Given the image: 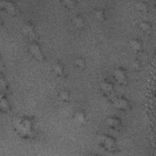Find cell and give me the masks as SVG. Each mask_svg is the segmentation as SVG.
Returning <instances> with one entry per match:
<instances>
[{
    "instance_id": "obj_18",
    "label": "cell",
    "mask_w": 156,
    "mask_h": 156,
    "mask_svg": "<svg viewBox=\"0 0 156 156\" xmlns=\"http://www.w3.org/2000/svg\"><path fill=\"white\" fill-rule=\"evenodd\" d=\"M73 63L77 68L83 69L86 66V60L82 56H77L74 59Z\"/></svg>"
},
{
    "instance_id": "obj_3",
    "label": "cell",
    "mask_w": 156,
    "mask_h": 156,
    "mask_svg": "<svg viewBox=\"0 0 156 156\" xmlns=\"http://www.w3.org/2000/svg\"><path fill=\"white\" fill-rule=\"evenodd\" d=\"M27 51L31 57L36 61L43 62L45 60L46 57L44 51L40 43L36 40L29 42Z\"/></svg>"
},
{
    "instance_id": "obj_17",
    "label": "cell",
    "mask_w": 156,
    "mask_h": 156,
    "mask_svg": "<svg viewBox=\"0 0 156 156\" xmlns=\"http://www.w3.org/2000/svg\"><path fill=\"white\" fill-rule=\"evenodd\" d=\"M138 26L140 29L146 34H150L152 30V24L147 20H143L140 21Z\"/></svg>"
},
{
    "instance_id": "obj_14",
    "label": "cell",
    "mask_w": 156,
    "mask_h": 156,
    "mask_svg": "<svg viewBox=\"0 0 156 156\" xmlns=\"http://www.w3.org/2000/svg\"><path fill=\"white\" fill-rule=\"evenodd\" d=\"M11 110V105L9 98L5 93H2L0 98V110L2 113H8Z\"/></svg>"
},
{
    "instance_id": "obj_22",
    "label": "cell",
    "mask_w": 156,
    "mask_h": 156,
    "mask_svg": "<svg viewBox=\"0 0 156 156\" xmlns=\"http://www.w3.org/2000/svg\"><path fill=\"white\" fill-rule=\"evenodd\" d=\"M0 82H1V87L2 90L5 92L9 89V85H8V83H7L6 79H5V77L2 74L1 76Z\"/></svg>"
},
{
    "instance_id": "obj_15",
    "label": "cell",
    "mask_w": 156,
    "mask_h": 156,
    "mask_svg": "<svg viewBox=\"0 0 156 156\" xmlns=\"http://www.w3.org/2000/svg\"><path fill=\"white\" fill-rule=\"evenodd\" d=\"M58 99L64 103H68L71 99V94L69 90L67 89H62L57 93Z\"/></svg>"
},
{
    "instance_id": "obj_20",
    "label": "cell",
    "mask_w": 156,
    "mask_h": 156,
    "mask_svg": "<svg viewBox=\"0 0 156 156\" xmlns=\"http://www.w3.org/2000/svg\"><path fill=\"white\" fill-rule=\"evenodd\" d=\"M131 67L133 71L136 72L140 71L142 67L141 61L137 58L133 59L131 62Z\"/></svg>"
},
{
    "instance_id": "obj_5",
    "label": "cell",
    "mask_w": 156,
    "mask_h": 156,
    "mask_svg": "<svg viewBox=\"0 0 156 156\" xmlns=\"http://www.w3.org/2000/svg\"><path fill=\"white\" fill-rule=\"evenodd\" d=\"M113 77L115 81L119 85L124 86L127 82V71L123 66L116 67L113 72Z\"/></svg>"
},
{
    "instance_id": "obj_2",
    "label": "cell",
    "mask_w": 156,
    "mask_h": 156,
    "mask_svg": "<svg viewBox=\"0 0 156 156\" xmlns=\"http://www.w3.org/2000/svg\"><path fill=\"white\" fill-rule=\"evenodd\" d=\"M99 146L105 151L115 152L117 151V141L116 138L110 134H101L98 138Z\"/></svg>"
},
{
    "instance_id": "obj_6",
    "label": "cell",
    "mask_w": 156,
    "mask_h": 156,
    "mask_svg": "<svg viewBox=\"0 0 156 156\" xmlns=\"http://www.w3.org/2000/svg\"><path fill=\"white\" fill-rule=\"evenodd\" d=\"M100 90L102 95L105 98L113 96L115 93V84L110 79L105 78L100 82Z\"/></svg>"
},
{
    "instance_id": "obj_19",
    "label": "cell",
    "mask_w": 156,
    "mask_h": 156,
    "mask_svg": "<svg viewBox=\"0 0 156 156\" xmlns=\"http://www.w3.org/2000/svg\"><path fill=\"white\" fill-rule=\"evenodd\" d=\"M135 8L140 12H146L149 10V4L145 1H140L135 3Z\"/></svg>"
},
{
    "instance_id": "obj_13",
    "label": "cell",
    "mask_w": 156,
    "mask_h": 156,
    "mask_svg": "<svg viewBox=\"0 0 156 156\" xmlns=\"http://www.w3.org/2000/svg\"><path fill=\"white\" fill-rule=\"evenodd\" d=\"M71 23L76 29H82L85 26V19L82 15L76 14L71 18Z\"/></svg>"
},
{
    "instance_id": "obj_9",
    "label": "cell",
    "mask_w": 156,
    "mask_h": 156,
    "mask_svg": "<svg viewBox=\"0 0 156 156\" xmlns=\"http://www.w3.org/2000/svg\"><path fill=\"white\" fill-rule=\"evenodd\" d=\"M105 122L106 126L113 130H118L122 126V119L116 115H110L107 116L105 119Z\"/></svg>"
},
{
    "instance_id": "obj_1",
    "label": "cell",
    "mask_w": 156,
    "mask_h": 156,
    "mask_svg": "<svg viewBox=\"0 0 156 156\" xmlns=\"http://www.w3.org/2000/svg\"><path fill=\"white\" fill-rule=\"evenodd\" d=\"M13 126L15 133L23 139H30L35 135V123L34 118L30 116L17 117L13 121Z\"/></svg>"
},
{
    "instance_id": "obj_7",
    "label": "cell",
    "mask_w": 156,
    "mask_h": 156,
    "mask_svg": "<svg viewBox=\"0 0 156 156\" xmlns=\"http://www.w3.org/2000/svg\"><path fill=\"white\" fill-rule=\"evenodd\" d=\"M0 7L12 16H16L19 13L18 7L16 2L12 0L1 1L0 2Z\"/></svg>"
},
{
    "instance_id": "obj_11",
    "label": "cell",
    "mask_w": 156,
    "mask_h": 156,
    "mask_svg": "<svg viewBox=\"0 0 156 156\" xmlns=\"http://www.w3.org/2000/svg\"><path fill=\"white\" fill-rule=\"evenodd\" d=\"M51 70L54 74L58 77H64L66 74L65 65L59 60L55 61L52 63Z\"/></svg>"
},
{
    "instance_id": "obj_21",
    "label": "cell",
    "mask_w": 156,
    "mask_h": 156,
    "mask_svg": "<svg viewBox=\"0 0 156 156\" xmlns=\"http://www.w3.org/2000/svg\"><path fill=\"white\" fill-rule=\"evenodd\" d=\"M77 2L75 0H63L62 1V5L67 9L74 8L77 5Z\"/></svg>"
},
{
    "instance_id": "obj_8",
    "label": "cell",
    "mask_w": 156,
    "mask_h": 156,
    "mask_svg": "<svg viewBox=\"0 0 156 156\" xmlns=\"http://www.w3.org/2000/svg\"><path fill=\"white\" fill-rule=\"evenodd\" d=\"M21 31L24 37L27 38L29 41L35 40V38L37 35V32L35 26L33 23L27 21L24 23L21 28Z\"/></svg>"
},
{
    "instance_id": "obj_12",
    "label": "cell",
    "mask_w": 156,
    "mask_h": 156,
    "mask_svg": "<svg viewBox=\"0 0 156 156\" xmlns=\"http://www.w3.org/2000/svg\"><path fill=\"white\" fill-rule=\"evenodd\" d=\"M129 47L134 54H139L143 49V44L142 41L138 38H132L129 43Z\"/></svg>"
},
{
    "instance_id": "obj_4",
    "label": "cell",
    "mask_w": 156,
    "mask_h": 156,
    "mask_svg": "<svg viewBox=\"0 0 156 156\" xmlns=\"http://www.w3.org/2000/svg\"><path fill=\"white\" fill-rule=\"evenodd\" d=\"M113 105L114 107L118 111L122 112H127L131 108V103L126 96H119L113 99Z\"/></svg>"
},
{
    "instance_id": "obj_10",
    "label": "cell",
    "mask_w": 156,
    "mask_h": 156,
    "mask_svg": "<svg viewBox=\"0 0 156 156\" xmlns=\"http://www.w3.org/2000/svg\"><path fill=\"white\" fill-rule=\"evenodd\" d=\"M72 119L76 126H82L87 123L88 121V116L85 111L79 110L73 114Z\"/></svg>"
},
{
    "instance_id": "obj_16",
    "label": "cell",
    "mask_w": 156,
    "mask_h": 156,
    "mask_svg": "<svg viewBox=\"0 0 156 156\" xmlns=\"http://www.w3.org/2000/svg\"><path fill=\"white\" fill-rule=\"evenodd\" d=\"M94 17L99 21H104L107 19V13L104 9L98 7L93 10Z\"/></svg>"
}]
</instances>
